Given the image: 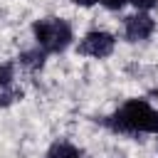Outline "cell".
<instances>
[{
    "mask_svg": "<svg viewBox=\"0 0 158 158\" xmlns=\"http://www.w3.org/2000/svg\"><path fill=\"white\" fill-rule=\"evenodd\" d=\"M136 10H141V12H148V10H153V7H158V0H128Z\"/></svg>",
    "mask_w": 158,
    "mask_h": 158,
    "instance_id": "ba28073f",
    "label": "cell"
},
{
    "mask_svg": "<svg viewBox=\"0 0 158 158\" xmlns=\"http://www.w3.org/2000/svg\"><path fill=\"white\" fill-rule=\"evenodd\" d=\"M101 123L114 133H158V109H153L146 99H128L111 116L101 118Z\"/></svg>",
    "mask_w": 158,
    "mask_h": 158,
    "instance_id": "6da1fadb",
    "label": "cell"
},
{
    "mask_svg": "<svg viewBox=\"0 0 158 158\" xmlns=\"http://www.w3.org/2000/svg\"><path fill=\"white\" fill-rule=\"evenodd\" d=\"M17 99H22V91L15 86V67L0 64V109L15 104Z\"/></svg>",
    "mask_w": 158,
    "mask_h": 158,
    "instance_id": "5b68a950",
    "label": "cell"
},
{
    "mask_svg": "<svg viewBox=\"0 0 158 158\" xmlns=\"http://www.w3.org/2000/svg\"><path fill=\"white\" fill-rule=\"evenodd\" d=\"M44 59H47V52H44V49H40L37 44H35L32 49L20 52V57H17L20 67H25L27 72H37V69H42V67H44Z\"/></svg>",
    "mask_w": 158,
    "mask_h": 158,
    "instance_id": "8992f818",
    "label": "cell"
},
{
    "mask_svg": "<svg viewBox=\"0 0 158 158\" xmlns=\"http://www.w3.org/2000/svg\"><path fill=\"white\" fill-rule=\"evenodd\" d=\"M32 37H35V44L44 49L47 54H59L72 44L74 32L67 20L49 15V17H40L32 22Z\"/></svg>",
    "mask_w": 158,
    "mask_h": 158,
    "instance_id": "7a4b0ae2",
    "label": "cell"
},
{
    "mask_svg": "<svg viewBox=\"0 0 158 158\" xmlns=\"http://www.w3.org/2000/svg\"><path fill=\"white\" fill-rule=\"evenodd\" d=\"M47 158H81V151L69 141H54L47 148Z\"/></svg>",
    "mask_w": 158,
    "mask_h": 158,
    "instance_id": "52a82bcc",
    "label": "cell"
},
{
    "mask_svg": "<svg viewBox=\"0 0 158 158\" xmlns=\"http://www.w3.org/2000/svg\"><path fill=\"white\" fill-rule=\"evenodd\" d=\"M114 47H116V37H114L111 32H104V30H91V32H86V35L79 40L77 52H79L81 57L106 59V57H111Z\"/></svg>",
    "mask_w": 158,
    "mask_h": 158,
    "instance_id": "3957f363",
    "label": "cell"
},
{
    "mask_svg": "<svg viewBox=\"0 0 158 158\" xmlns=\"http://www.w3.org/2000/svg\"><path fill=\"white\" fill-rule=\"evenodd\" d=\"M74 5H79V7H91V5H96L99 0H72Z\"/></svg>",
    "mask_w": 158,
    "mask_h": 158,
    "instance_id": "30bf717a",
    "label": "cell"
},
{
    "mask_svg": "<svg viewBox=\"0 0 158 158\" xmlns=\"http://www.w3.org/2000/svg\"><path fill=\"white\" fill-rule=\"evenodd\" d=\"M99 5H104V7L111 10V12H116V10H123V7L128 5V0H99Z\"/></svg>",
    "mask_w": 158,
    "mask_h": 158,
    "instance_id": "9c48e42d",
    "label": "cell"
},
{
    "mask_svg": "<svg viewBox=\"0 0 158 158\" xmlns=\"http://www.w3.org/2000/svg\"><path fill=\"white\" fill-rule=\"evenodd\" d=\"M153 30H156V20L148 12L138 10V12H133L123 20V37L128 42H143L153 35Z\"/></svg>",
    "mask_w": 158,
    "mask_h": 158,
    "instance_id": "277c9868",
    "label": "cell"
}]
</instances>
